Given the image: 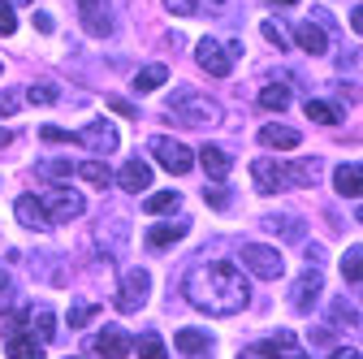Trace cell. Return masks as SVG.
Wrapping results in <instances>:
<instances>
[{
    "label": "cell",
    "mask_w": 363,
    "mask_h": 359,
    "mask_svg": "<svg viewBox=\"0 0 363 359\" xmlns=\"http://www.w3.org/2000/svg\"><path fill=\"white\" fill-rule=\"evenodd\" d=\"M320 290H325V282H320V273H303L298 282H294V290H290V307L294 311H311L315 303H320Z\"/></svg>",
    "instance_id": "cell-11"
},
{
    "label": "cell",
    "mask_w": 363,
    "mask_h": 359,
    "mask_svg": "<svg viewBox=\"0 0 363 359\" xmlns=\"http://www.w3.org/2000/svg\"><path fill=\"white\" fill-rule=\"evenodd\" d=\"M35 26H39L43 35H48V31H52V18H48V13H35Z\"/></svg>",
    "instance_id": "cell-46"
},
{
    "label": "cell",
    "mask_w": 363,
    "mask_h": 359,
    "mask_svg": "<svg viewBox=\"0 0 363 359\" xmlns=\"http://www.w3.org/2000/svg\"><path fill=\"white\" fill-rule=\"evenodd\" d=\"M242 268H251V273L264 277V282H277V277L286 273V255H281L277 247L247 243V247H242Z\"/></svg>",
    "instance_id": "cell-3"
},
{
    "label": "cell",
    "mask_w": 363,
    "mask_h": 359,
    "mask_svg": "<svg viewBox=\"0 0 363 359\" xmlns=\"http://www.w3.org/2000/svg\"><path fill=\"white\" fill-rule=\"evenodd\" d=\"M259 104L281 113V109L290 104V87H286V82H272V87H264V92H259Z\"/></svg>",
    "instance_id": "cell-27"
},
{
    "label": "cell",
    "mask_w": 363,
    "mask_h": 359,
    "mask_svg": "<svg viewBox=\"0 0 363 359\" xmlns=\"http://www.w3.org/2000/svg\"><path fill=\"white\" fill-rule=\"evenodd\" d=\"M9 294H13V282H9V273H5V268H0V307L9 303Z\"/></svg>",
    "instance_id": "cell-42"
},
{
    "label": "cell",
    "mask_w": 363,
    "mask_h": 359,
    "mask_svg": "<svg viewBox=\"0 0 363 359\" xmlns=\"http://www.w3.org/2000/svg\"><path fill=\"white\" fill-rule=\"evenodd\" d=\"M173 346H177L182 355H208L212 338H208L203 329H177V333H173Z\"/></svg>",
    "instance_id": "cell-20"
},
{
    "label": "cell",
    "mask_w": 363,
    "mask_h": 359,
    "mask_svg": "<svg viewBox=\"0 0 363 359\" xmlns=\"http://www.w3.org/2000/svg\"><path fill=\"white\" fill-rule=\"evenodd\" d=\"M259 31H264V39H268V43H277V48H286V43H290L286 26H281V22H272V18H268V22H264Z\"/></svg>",
    "instance_id": "cell-35"
},
{
    "label": "cell",
    "mask_w": 363,
    "mask_h": 359,
    "mask_svg": "<svg viewBox=\"0 0 363 359\" xmlns=\"http://www.w3.org/2000/svg\"><path fill=\"white\" fill-rule=\"evenodd\" d=\"M294 43H298L307 57H325L329 53V35H325L320 22H298L294 26Z\"/></svg>",
    "instance_id": "cell-14"
},
{
    "label": "cell",
    "mask_w": 363,
    "mask_h": 359,
    "mask_svg": "<svg viewBox=\"0 0 363 359\" xmlns=\"http://www.w3.org/2000/svg\"><path fill=\"white\" fill-rule=\"evenodd\" d=\"M199 165H203V173L212 177V182H225V173L234 169V156L225 152V148H216V143H208V148H199V156H195Z\"/></svg>",
    "instance_id": "cell-15"
},
{
    "label": "cell",
    "mask_w": 363,
    "mask_h": 359,
    "mask_svg": "<svg viewBox=\"0 0 363 359\" xmlns=\"http://www.w3.org/2000/svg\"><path fill=\"white\" fill-rule=\"evenodd\" d=\"M74 173L82 177V182H91V187H100V191H104V187L113 182V169H108L104 160H82V165H78Z\"/></svg>",
    "instance_id": "cell-25"
},
{
    "label": "cell",
    "mask_w": 363,
    "mask_h": 359,
    "mask_svg": "<svg viewBox=\"0 0 363 359\" xmlns=\"http://www.w3.org/2000/svg\"><path fill=\"white\" fill-rule=\"evenodd\" d=\"M177 204H182V195L177 191H160V195H147L143 199V208L156 216V212H177Z\"/></svg>",
    "instance_id": "cell-30"
},
{
    "label": "cell",
    "mask_w": 363,
    "mask_h": 359,
    "mask_svg": "<svg viewBox=\"0 0 363 359\" xmlns=\"http://www.w3.org/2000/svg\"><path fill=\"white\" fill-rule=\"evenodd\" d=\"M195 61H199V70H208L212 78H230V70H234V57L225 53V43L220 39H199L195 43Z\"/></svg>",
    "instance_id": "cell-7"
},
{
    "label": "cell",
    "mask_w": 363,
    "mask_h": 359,
    "mask_svg": "<svg viewBox=\"0 0 363 359\" xmlns=\"http://www.w3.org/2000/svg\"><path fill=\"white\" fill-rule=\"evenodd\" d=\"M5 355L9 359H43V342H35V333H13V338H5Z\"/></svg>",
    "instance_id": "cell-18"
},
{
    "label": "cell",
    "mask_w": 363,
    "mask_h": 359,
    "mask_svg": "<svg viewBox=\"0 0 363 359\" xmlns=\"http://www.w3.org/2000/svg\"><path fill=\"white\" fill-rule=\"evenodd\" d=\"M329 359H359V350H354V346H342V350H333Z\"/></svg>",
    "instance_id": "cell-45"
},
{
    "label": "cell",
    "mask_w": 363,
    "mask_h": 359,
    "mask_svg": "<svg viewBox=\"0 0 363 359\" xmlns=\"http://www.w3.org/2000/svg\"><path fill=\"white\" fill-rule=\"evenodd\" d=\"M26 100H30V104H57V87L35 82V87H26Z\"/></svg>",
    "instance_id": "cell-34"
},
{
    "label": "cell",
    "mask_w": 363,
    "mask_h": 359,
    "mask_svg": "<svg viewBox=\"0 0 363 359\" xmlns=\"http://www.w3.org/2000/svg\"><path fill=\"white\" fill-rule=\"evenodd\" d=\"M13 109H18V96H9V92H0V113H5V117H9Z\"/></svg>",
    "instance_id": "cell-44"
},
{
    "label": "cell",
    "mask_w": 363,
    "mask_h": 359,
    "mask_svg": "<svg viewBox=\"0 0 363 359\" xmlns=\"http://www.w3.org/2000/svg\"><path fill=\"white\" fill-rule=\"evenodd\" d=\"M238 359H264V355H255V350H242V355H238Z\"/></svg>",
    "instance_id": "cell-48"
},
{
    "label": "cell",
    "mask_w": 363,
    "mask_h": 359,
    "mask_svg": "<svg viewBox=\"0 0 363 359\" xmlns=\"http://www.w3.org/2000/svg\"><path fill=\"white\" fill-rule=\"evenodd\" d=\"M9 143H13V134H9V130H0V148H9Z\"/></svg>",
    "instance_id": "cell-47"
},
{
    "label": "cell",
    "mask_w": 363,
    "mask_h": 359,
    "mask_svg": "<svg viewBox=\"0 0 363 359\" xmlns=\"http://www.w3.org/2000/svg\"><path fill=\"white\" fill-rule=\"evenodd\" d=\"M5 5H9V9H13V5H30V0H5Z\"/></svg>",
    "instance_id": "cell-49"
},
{
    "label": "cell",
    "mask_w": 363,
    "mask_h": 359,
    "mask_svg": "<svg viewBox=\"0 0 363 359\" xmlns=\"http://www.w3.org/2000/svg\"><path fill=\"white\" fill-rule=\"evenodd\" d=\"M130 350H139V359H169V350H164V342H160L156 333H143Z\"/></svg>",
    "instance_id": "cell-29"
},
{
    "label": "cell",
    "mask_w": 363,
    "mask_h": 359,
    "mask_svg": "<svg viewBox=\"0 0 363 359\" xmlns=\"http://www.w3.org/2000/svg\"><path fill=\"white\" fill-rule=\"evenodd\" d=\"M272 5H298V0H272Z\"/></svg>",
    "instance_id": "cell-50"
},
{
    "label": "cell",
    "mask_w": 363,
    "mask_h": 359,
    "mask_svg": "<svg viewBox=\"0 0 363 359\" xmlns=\"http://www.w3.org/2000/svg\"><path fill=\"white\" fill-rule=\"evenodd\" d=\"M264 226L272 230V234H286V238H303V226L294 216H264Z\"/></svg>",
    "instance_id": "cell-31"
},
{
    "label": "cell",
    "mask_w": 363,
    "mask_h": 359,
    "mask_svg": "<svg viewBox=\"0 0 363 359\" xmlns=\"http://www.w3.org/2000/svg\"><path fill=\"white\" fill-rule=\"evenodd\" d=\"M164 9H169V13H177V18H195L199 0H164Z\"/></svg>",
    "instance_id": "cell-37"
},
{
    "label": "cell",
    "mask_w": 363,
    "mask_h": 359,
    "mask_svg": "<svg viewBox=\"0 0 363 359\" xmlns=\"http://www.w3.org/2000/svg\"><path fill=\"white\" fill-rule=\"evenodd\" d=\"M169 117L182 121V126H216L220 121V104L199 96V92H177L169 100Z\"/></svg>",
    "instance_id": "cell-2"
},
{
    "label": "cell",
    "mask_w": 363,
    "mask_h": 359,
    "mask_svg": "<svg viewBox=\"0 0 363 359\" xmlns=\"http://www.w3.org/2000/svg\"><path fill=\"white\" fill-rule=\"evenodd\" d=\"M117 182H121V191H134V195L147 191V187H152V165H147V160H139V156L125 160V165H121V173H117Z\"/></svg>",
    "instance_id": "cell-17"
},
{
    "label": "cell",
    "mask_w": 363,
    "mask_h": 359,
    "mask_svg": "<svg viewBox=\"0 0 363 359\" xmlns=\"http://www.w3.org/2000/svg\"><path fill=\"white\" fill-rule=\"evenodd\" d=\"M255 355H268V359H307V350L298 346V338H294L290 329H277L268 342H259Z\"/></svg>",
    "instance_id": "cell-12"
},
{
    "label": "cell",
    "mask_w": 363,
    "mask_h": 359,
    "mask_svg": "<svg viewBox=\"0 0 363 359\" xmlns=\"http://www.w3.org/2000/svg\"><path fill=\"white\" fill-rule=\"evenodd\" d=\"M251 182L259 195H277V191H290V173H286V165L259 156V160H251Z\"/></svg>",
    "instance_id": "cell-6"
},
{
    "label": "cell",
    "mask_w": 363,
    "mask_h": 359,
    "mask_svg": "<svg viewBox=\"0 0 363 359\" xmlns=\"http://www.w3.org/2000/svg\"><path fill=\"white\" fill-rule=\"evenodd\" d=\"M69 143H78V148H91V152H117V130L104 121V117H96L91 126H82V130H74L69 134Z\"/></svg>",
    "instance_id": "cell-8"
},
{
    "label": "cell",
    "mask_w": 363,
    "mask_h": 359,
    "mask_svg": "<svg viewBox=\"0 0 363 359\" xmlns=\"http://www.w3.org/2000/svg\"><path fill=\"white\" fill-rule=\"evenodd\" d=\"M359 255H363V247H359V243L342 255V277H346L350 286H359V277H363V260H359Z\"/></svg>",
    "instance_id": "cell-28"
},
{
    "label": "cell",
    "mask_w": 363,
    "mask_h": 359,
    "mask_svg": "<svg viewBox=\"0 0 363 359\" xmlns=\"http://www.w3.org/2000/svg\"><path fill=\"white\" fill-rule=\"evenodd\" d=\"M130 346H134V338H130V333H121L117 325H108V329L96 338V355H100V359H125V355H130Z\"/></svg>",
    "instance_id": "cell-16"
},
{
    "label": "cell",
    "mask_w": 363,
    "mask_h": 359,
    "mask_svg": "<svg viewBox=\"0 0 363 359\" xmlns=\"http://www.w3.org/2000/svg\"><path fill=\"white\" fill-rule=\"evenodd\" d=\"M164 82H169V70H164V65H147V70L134 74V92H139V96H152V92H160Z\"/></svg>",
    "instance_id": "cell-23"
},
{
    "label": "cell",
    "mask_w": 363,
    "mask_h": 359,
    "mask_svg": "<svg viewBox=\"0 0 363 359\" xmlns=\"http://www.w3.org/2000/svg\"><path fill=\"white\" fill-rule=\"evenodd\" d=\"M208 5H225V0H208Z\"/></svg>",
    "instance_id": "cell-51"
},
{
    "label": "cell",
    "mask_w": 363,
    "mask_h": 359,
    "mask_svg": "<svg viewBox=\"0 0 363 359\" xmlns=\"http://www.w3.org/2000/svg\"><path fill=\"white\" fill-rule=\"evenodd\" d=\"M333 325H337V329L359 325V311H354V307H346V303H333Z\"/></svg>",
    "instance_id": "cell-36"
},
{
    "label": "cell",
    "mask_w": 363,
    "mask_h": 359,
    "mask_svg": "<svg viewBox=\"0 0 363 359\" xmlns=\"http://www.w3.org/2000/svg\"><path fill=\"white\" fill-rule=\"evenodd\" d=\"M96 311H100L96 303H74L69 307V329H82L86 321H96Z\"/></svg>",
    "instance_id": "cell-33"
},
{
    "label": "cell",
    "mask_w": 363,
    "mask_h": 359,
    "mask_svg": "<svg viewBox=\"0 0 363 359\" xmlns=\"http://www.w3.org/2000/svg\"><path fill=\"white\" fill-rule=\"evenodd\" d=\"M307 117L320 121V126H337V121H342V109L329 104V100H307Z\"/></svg>",
    "instance_id": "cell-26"
},
{
    "label": "cell",
    "mask_w": 363,
    "mask_h": 359,
    "mask_svg": "<svg viewBox=\"0 0 363 359\" xmlns=\"http://www.w3.org/2000/svg\"><path fill=\"white\" fill-rule=\"evenodd\" d=\"M333 187H337V195H346V199H359V160H346V165H337V173H333Z\"/></svg>",
    "instance_id": "cell-22"
},
{
    "label": "cell",
    "mask_w": 363,
    "mask_h": 359,
    "mask_svg": "<svg viewBox=\"0 0 363 359\" xmlns=\"http://www.w3.org/2000/svg\"><path fill=\"white\" fill-rule=\"evenodd\" d=\"M35 329H39V342H52V338H57V316H52L48 307L35 311Z\"/></svg>",
    "instance_id": "cell-32"
},
{
    "label": "cell",
    "mask_w": 363,
    "mask_h": 359,
    "mask_svg": "<svg viewBox=\"0 0 363 359\" xmlns=\"http://www.w3.org/2000/svg\"><path fill=\"white\" fill-rule=\"evenodd\" d=\"M18 31V18H13V9L9 5H0V35H13Z\"/></svg>",
    "instance_id": "cell-40"
},
{
    "label": "cell",
    "mask_w": 363,
    "mask_h": 359,
    "mask_svg": "<svg viewBox=\"0 0 363 359\" xmlns=\"http://www.w3.org/2000/svg\"><path fill=\"white\" fill-rule=\"evenodd\" d=\"M259 143L264 148H277V152H290V148H298V130H290V126H264L259 130Z\"/></svg>",
    "instance_id": "cell-19"
},
{
    "label": "cell",
    "mask_w": 363,
    "mask_h": 359,
    "mask_svg": "<svg viewBox=\"0 0 363 359\" xmlns=\"http://www.w3.org/2000/svg\"><path fill=\"white\" fill-rule=\"evenodd\" d=\"M286 173H290V187H311L315 173H320V160H315V156H311V160H307V156H303V160H290Z\"/></svg>",
    "instance_id": "cell-24"
},
{
    "label": "cell",
    "mask_w": 363,
    "mask_h": 359,
    "mask_svg": "<svg viewBox=\"0 0 363 359\" xmlns=\"http://www.w3.org/2000/svg\"><path fill=\"white\" fill-rule=\"evenodd\" d=\"M152 294V273L147 268H130V273L121 277V290H117V307L121 311H139Z\"/></svg>",
    "instance_id": "cell-5"
},
{
    "label": "cell",
    "mask_w": 363,
    "mask_h": 359,
    "mask_svg": "<svg viewBox=\"0 0 363 359\" xmlns=\"http://www.w3.org/2000/svg\"><path fill=\"white\" fill-rule=\"evenodd\" d=\"M78 13H82V26L86 35L104 39L113 31V18H108V0H78Z\"/></svg>",
    "instance_id": "cell-10"
},
{
    "label": "cell",
    "mask_w": 363,
    "mask_h": 359,
    "mask_svg": "<svg viewBox=\"0 0 363 359\" xmlns=\"http://www.w3.org/2000/svg\"><path fill=\"white\" fill-rule=\"evenodd\" d=\"M43 139H48V143H69V134L57 130V126H43Z\"/></svg>",
    "instance_id": "cell-43"
},
{
    "label": "cell",
    "mask_w": 363,
    "mask_h": 359,
    "mask_svg": "<svg viewBox=\"0 0 363 359\" xmlns=\"http://www.w3.org/2000/svg\"><path fill=\"white\" fill-rule=\"evenodd\" d=\"M191 234V221H173V226H152L147 230V247H169L177 238H186Z\"/></svg>",
    "instance_id": "cell-21"
},
{
    "label": "cell",
    "mask_w": 363,
    "mask_h": 359,
    "mask_svg": "<svg viewBox=\"0 0 363 359\" xmlns=\"http://www.w3.org/2000/svg\"><path fill=\"white\" fill-rule=\"evenodd\" d=\"M186 299L208 311V316H238V311L251 303V286L242 277V268L230 260H208L195 264L186 277Z\"/></svg>",
    "instance_id": "cell-1"
},
{
    "label": "cell",
    "mask_w": 363,
    "mask_h": 359,
    "mask_svg": "<svg viewBox=\"0 0 363 359\" xmlns=\"http://www.w3.org/2000/svg\"><path fill=\"white\" fill-rule=\"evenodd\" d=\"M104 104H108V109H113V113H121V117H139V109H134V104H130V100H121V96H108V100H104Z\"/></svg>",
    "instance_id": "cell-39"
},
{
    "label": "cell",
    "mask_w": 363,
    "mask_h": 359,
    "mask_svg": "<svg viewBox=\"0 0 363 359\" xmlns=\"http://www.w3.org/2000/svg\"><path fill=\"white\" fill-rule=\"evenodd\" d=\"M152 156H156V165H164L169 173H191V169H195V152H191L186 143L169 139V134H156V139H152Z\"/></svg>",
    "instance_id": "cell-4"
},
{
    "label": "cell",
    "mask_w": 363,
    "mask_h": 359,
    "mask_svg": "<svg viewBox=\"0 0 363 359\" xmlns=\"http://www.w3.org/2000/svg\"><path fill=\"white\" fill-rule=\"evenodd\" d=\"M39 173H48V177H69V173H74V165H69V160H43V165H39Z\"/></svg>",
    "instance_id": "cell-38"
},
{
    "label": "cell",
    "mask_w": 363,
    "mask_h": 359,
    "mask_svg": "<svg viewBox=\"0 0 363 359\" xmlns=\"http://www.w3.org/2000/svg\"><path fill=\"white\" fill-rule=\"evenodd\" d=\"M43 204V212H48V221H74V216H82V195L78 191H69V187H57L48 199H39Z\"/></svg>",
    "instance_id": "cell-9"
},
{
    "label": "cell",
    "mask_w": 363,
    "mask_h": 359,
    "mask_svg": "<svg viewBox=\"0 0 363 359\" xmlns=\"http://www.w3.org/2000/svg\"><path fill=\"white\" fill-rule=\"evenodd\" d=\"M13 212H18V221H22V226H26V230H35V234H48V230H52L48 212H43V204H39L35 195H18Z\"/></svg>",
    "instance_id": "cell-13"
},
{
    "label": "cell",
    "mask_w": 363,
    "mask_h": 359,
    "mask_svg": "<svg viewBox=\"0 0 363 359\" xmlns=\"http://www.w3.org/2000/svg\"><path fill=\"white\" fill-rule=\"evenodd\" d=\"M203 199H208L212 208H225V204H230V195H225L220 187H203Z\"/></svg>",
    "instance_id": "cell-41"
}]
</instances>
